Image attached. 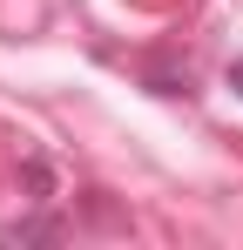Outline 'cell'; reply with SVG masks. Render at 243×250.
<instances>
[{"label":"cell","instance_id":"6da1fadb","mask_svg":"<svg viewBox=\"0 0 243 250\" xmlns=\"http://www.w3.org/2000/svg\"><path fill=\"white\" fill-rule=\"evenodd\" d=\"M230 88H237V95H243V61H237V68H230Z\"/></svg>","mask_w":243,"mask_h":250}]
</instances>
